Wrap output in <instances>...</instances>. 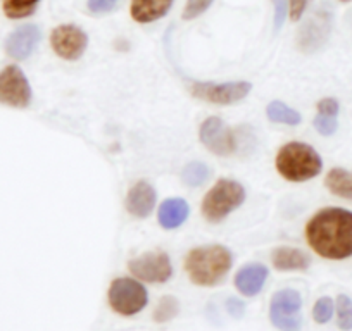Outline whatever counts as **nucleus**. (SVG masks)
Wrapping results in <instances>:
<instances>
[{"instance_id": "1", "label": "nucleus", "mask_w": 352, "mask_h": 331, "mask_svg": "<svg viewBox=\"0 0 352 331\" xmlns=\"http://www.w3.org/2000/svg\"><path fill=\"white\" fill-rule=\"evenodd\" d=\"M306 238L318 255L342 261L352 255V212L342 207L321 209L309 219Z\"/></svg>"}, {"instance_id": "2", "label": "nucleus", "mask_w": 352, "mask_h": 331, "mask_svg": "<svg viewBox=\"0 0 352 331\" xmlns=\"http://www.w3.org/2000/svg\"><path fill=\"white\" fill-rule=\"evenodd\" d=\"M233 255L223 245L197 247L188 252L185 259V271L188 278L201 286H214L232 269Z\"/></svg>"}, {"instance_id": "3", "label": "nucleus", "mask_w": 352, "mask_h": 331, "mask_svg": "<svg viewBox=\"0 0 352 331\" xmlns=\"http://www.w3.org/2000/svg\"><path fill=\"white\" fill-rule=\"evenodd\" d=\"M276 170L285 180L299 183L318 176L323 170V161L311 145L290 141L278 150Z\"/></svg>"}, {"instance_id": "4", "label": "nucleus", "mask_w": 352, "mask_h": 331, "mask_svg": "<svg viewBox=\"0 0 352 331\" xmlns=\"http://www.w3.org/2000/svg\"><path fill=\"white\" fill-rule=\"evenodd\" d=\"M245 201V190L239 181L219 180L202 201V216L209 222H219Z\"/></svg>"}, {"instance_id": "5", "label": "nucleus", "mask_w": 352, "mask_h": 331, "mask_svg": "<svg viewBox=\"0 0 352 331\" xmlns=\"http://www.w3.org/2000/svg\"><path fill=\"white\" fill-rule=\"evenodd\" d=\"M252 85L247 81L212 83V81H188V92L199 100H206L219 106L236 104L249 95Z\"/></svg>"}, {"instance_id": "6", "label": "nucleus", "mask_w": 352, "mask_h": 331, "mask_svg": "<svg viewBox=\"0 0 352 331\" xmlns=\"http://www.w3.org/2000/svg\"><path fill=\"white\" fill-rule=\"evenodd\" d=\"M147 302V290L137 279L118 278L111 283L109 304L114 312L121 316H135L145 309Z\"/></svg>"}, {"instance_id": "7", "label": "nucleus", "mask_w": 352, "mask_h": 331, "mask_svg": "<svg viewBox=\"0 0 352 331\" xmlns=\"http://www.w3.org/2000/svg\"><path fill=\"white\" fill-rule=\"evenodd\" d=\"M302 297L297 290H280L273 295L270 319L280 331H300L302 328Z\"/></svg>"}, {"instance_id": "8", "label": "nucleus", "mask_w": 352, "mask_h": 331, "mask_svg": "<svg viewBox=\"0 0 352 331\" xmlns=\"http://www.w3.org/2000/svg\"><path fill=\"white\" fill-rule=\"evenodd\" d=\"M32 102V87L28 78L18 66H8L0 71V104L25 109Z\"/></svg>"}, {"instance_id": "9", "label": "nucleus", "mask_w": 352, "mask_h": 331, "mask_svg": "<svg viewBox=\"0 0 352 331\" xmlns=\"http://www.w3.org/2000/svg\"><path fill=\"white\" fill-rule=\"evenodd\" d=\"M131 275L147 283H166L173 275L171 259L166 252H148L128 264Z\"/></svg>"}, {"instance_id": "10", "label": "nucleus", "mask_w": 352, "mask_h": 331, "mask_svg": "<svg viewBox=\"0 0 352 331\" xmlns=\"http://www.w3.org/2000/svg\"><path fill=\"white\" fill-rule=\"evenodd\" d=\"M333 14L328 8L320 9L309 21L302 26L299 33V47L302 52L313 54L328 42L331 33Z\"/></svg>"}, {"instance_id": "11", "label": "nucleus", "mask_w": 352, "mask_h": 331, "mask_svg": "<svg viewBox=\"0 0 352 331\" xmlns=\"http://www.w3.org/2000/svg\"><path fill=\"white\" fill-rule=\"evenodd\" d=\"M54 52L66 60H78L87 50L88 36L81 28L74 25L57 26L50 36Z\"/></svg>"}, {"instance_id": "12", "label": "nucleus", "mask_w": 352, "mask_h": 331, "mask_svg": "<svg viewBox=\"0 0 352 331\" xmlns=\"http://www.w3.org/2000/svg\"><path fill=\"white\" fill-rule=\"evenodd\" d=\"M201 141L216 155H232L236 150L233 131L219 117H209L201 126Z\"/></svg>"}, {"instance_id": "13", "label": "nucleus", "mask_w": 352, "mask_h": 331, "mask_svg": "<svg viewBox=\"0 0 352 331\" xmlns=\"http://www.w3.org/2000/svg\"><path fill=\"white\" fill-rule=\"evenodd\" d=\"M40 42V28L35 25H25L12 32L6 40V52L16 60L28 59Z\"/></svg>"}, {"instance_id": "14", "label": "nucleus", "mask_w": 352, "mask_h": 331, "mask_svg": "<svg viewBox=\"0 0 352 331\" xmlns=\"http://www.w3.org/2000/svg\"><path fill=\"white\" fill-rule=\"evenodd\" d=\"M155 198H157V195H155L154 187L147 181H138L130 188L126 195L128 212L135 218H147L154 209Z\"/></svg>"}, {"instance_id": "15", "label": "nucleus", "mask_w": 352, "mask_h": 331, "mask_svg": "<svg viewBox=\"0 0 352 331\" xmlns=\"http://www.w3.org/2000/svg\"><path fill=\"white\" fill-rule=\"evenodd\" d=\"M268 279V268L263 264H249L240 269L235 276V286L245 297H254L263 290Z\"/></svg>"}, {"instance_id": "16", "label": "nucleus", "mask_w": 352, "mask_h": 331, "mask_svg": "<svg viewBox=\"0 0 352 331\" xmlns=\"http://www.w3.org/2000/svg\"><path fill=\"white\" fill-rule=\"evenodd\" d=\"M273 266L278 271H304L309 268L311 258L300 249L294 247H278L272 255Z\"/></svg>"}, {"instance_id": "17", "label": "nucleus", "mask_w": 352, "mask_h": 331, "mask_svg": "<svg viewBox=\"0 0 352 331\" xmlns=\"http://www.w3.org/2000/svg\"><path fill=\"white\" fill-rule=\"evenodd\" d=\"M173 0H131V18L137 23H152L168 14Z\"/></svg>"}, {"instance_id": "18", "label": "nucleus", "mask_w": 352, "mask_h": 331, "mask_svg": "<svg viewBox=\"0 0 352 331\" xmlns=\"http://www.w3.org/2000/svg\"><path fill=\"white\" fill-rule=\"evenodd\" d=\"M188 212V204L184 198H168L159 207V222L162 228L175 229L187 221Z\"/></svg>"}, {"instance_id": "19", "label": "nucleus", "mask_w": 352, "mask_h": 331, "mask_svg": "<svg viewBox=\"0 0 352 331\" xmlns=\"http://www.w3.org/2000/svg\"><path fill=\"white\" fill-rule=\"evenodd\" d=\"M338 102L337 99H328L320 100L318 104V114L314 117V128L318 130V133L323 135V137H330L337 131L338 128Z\"/></svg>"}, {"instance_id": "20", "label": "nucleus", "mask_w": 352, "mask_h": 331, "mask_svg": "<svg viewBox=\"0 0 352 331\" xmlns=\"http://www.w3.org/2000/svg\"><path fill=\"white\" fill-rule=\"evenodd\" d=\"M328 190L337 197L352 201V173L342 168H333L324 180Z\"/></svg>"}, {"instance_id": "21", "label": "nucleus", "mask_w": 352, "mask_h": 331, "mask_svg": "<svg viewBox=\"0 0 352 331\" xmlns=\"http://www.w3.org/2000/svg\"><path fill=\"white\" fill-rule=\"evenodd\" d=\"M266 114H268V119L273 121V123L289 124V126H297L300 123V114L297 111H294L292 107L280 102V100H275V102L270 104L268 109H266Z\"/></svg>"}, {"instance_id": "22", "label": "nucleus", "mask_w": 352, "mask_h": 331, "mask_svg": "<svg viewBox=\"0 0 352 331\" xmlns=\"http://www.w3.org/2000/svg\"><path fill=\"white\" fill-rule=\"evenodd\" d=\"M40 0H2V9L9 19L28 18L35 12Z\"/></svg>"}, {"instance_id": "23", "label": "nucleus", "mask_w": 352, "mask_h": 331, "mask_svg": "<svg viewBox=\"0 0 352 331\" xmlns=\"http://www.w3.org/2000/svg\"><path fill=\"white\" fill-rule=\"evenodd\" d=\"M209 176H211V170L204 162H190L185 166L184 173H182V180L188 187H201L209 180Z\"/></svg>"}, {"instance_id": "24", "label": "nucleus", "mask_w": 352, "mask_h": 331, "mask_svg": "<svg viewBox=\"0 0 352 331\" xmlns=\"http://www.w3.org/2000/svg\"><path fill=\"white\" fill-rule=\"evenodd\" d=\"M180 312V304L175 297L166 295L159 300L157 307L154 310V321L155 323H168L173 317H176V314Z\"/></svg>"}, {"instance_id": "25", "label": "nucleus", "mask_w": 352, "mask_h": 331, "mask_svg": "<svg viewBox=\"0 0 352 331\" xmlns=\"http://www.w3.org/2000/svg\"><path fill=\"white\" fill-rule=\"evenodd\" d=\"M337 323L344 331L352 330V300L347 295L337 297Z\"/></svg>"}, {"instance_id": "26", "label": "nucleus", "mask_w": 352, "mask_h": 331, "mask_svg": "<svg viewBox=\"0 0 352 331\" xmlns=\"http://www.w3.org/2000/svg\"><path fill=\"white\" fill-rule=\"evenodd\" d=\"M333 310H335V304L330 297H321L316 304H314V309H313V316L314 321L320 324L328 323L333 316Z\"/></svg>"}, {"instance_id": "27", "label": "nucleus", "mask_w": 352, "mask_h": 331, "mask_svg": "<svg viewBox=\"0 0 352 331\" xmlns=\"http://www.w3.org/2000/svg\"><path fill=\"white\" fill-rule=\"evenodd\" d=\"M212 0H188L184 9V19H195L209 9Z\"/></svg>"}, {"instance_id": "28", "label": "nucleus", "mask_w": 352, "mask_h": 331, "mask_svg": "<svg viewBox=\"0 0 352 331\" xmlns=\"http://www.w3.org/2000/svg\"><path fill=\"white\" fill-rule=\"evenodd\" d=\"M120 0H88L87 8L88 11L94 12V14H102V12L113 11L118 5Z\"/></svg>"}, {"instance_id": "29", "label": "nucleus", "mask_w": 352, "mask_h": 331, "mask_svg": "<svg viewBox=\"0 0 352 331\" xmlns=\"http://www.w3.org/2000/svg\"><path fill=\"white\" fill-rule=\"evenodd\" d=\"M275 9V30H280L287 19V0H272Z\"/></svg>"}, {"instance_id": "30", "label": "nucleus", "mask_w": 352, "mask_h": 331, "mask_svg": "<svg viewBox=\"0 0 352 331\" xmlns=\"http://www.w3.org/2000/svg\"><path fill=\"white\" fill-rule=\"evenodd\" d=\"M307 8V0H290V18L292 21H299Z\"/></svg>"}, {"instance_id": "31", "label": "nucleus", "mask_w": 352, "mask_h": 331, "mask_svg": "<svg viewBox=\"0 0 352 331\" xmlns=\"http://www.w3.org/2000/svg\"><path fill=\"white\" fill-rule=\"evenodd\" d=\"M226 304H228V310L233 314V316H235V317L242 316V312H243V304L240 302V300L230 299Z\"/></svg>"}, {"instance_id": "32", "label": "nucleus", "mask_w": 352, "mask_h": 331, "mask_svg": "<svg viewBox=\"0 0 352 331\" xmlns=\"http://www.w3.org/2000/svg\"><path fill=\"white\" fill-rule=\"evenodd\" d=\"M342 2H351V0H342Z\"/></svg>"}]
</instances>
